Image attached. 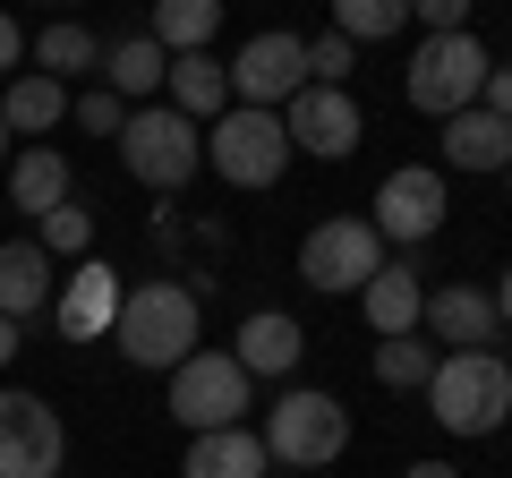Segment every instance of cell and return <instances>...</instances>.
<instances>
[{
    "label": "cell",
    "instance_id": "cell-18",
    "mask_svg": "<svg viewBox=\"0 0 512 478\" xmlns=\"http://www.w3.org/2000/svg\"><path fill=\"white\" fill-rule=\"evenodd\" d=\"M299 350H308V333H299V316H282V308H256L248 325H239L231 359H239L248 376H291V368H299Z\"/></svg>",
    "mask_w": 512,
    "mask_h": 478
},
{
    "label": "cell",
    "instance_id": "cell-35",
    "mask_svg": "<svg viewBox=\"0 0 512 478\" xmlns=\"http://www.w3.org/2000/svg\"><path fill=\"white\" fill-rule=\"evenodd\" d=\"M402 478H461V470H453V461H410Z\"/></svg>",
    "mask_w": 512,
    "mask_h": 478
},
{
    "label": "cell",
    "instance_id": "cell-3",
    "mask_svg": "<svg viewBox=\"0 0 512 478\" xmlns=\"http://www.w3.org/2000/svg\"><path fill=\"white\" fill-rule=\"evenodd\" d=\"M120 163H128V180L137 188H188L205 171V129L197 120H180L171 103H137L128 111V129H120Z\"/></svg>",
    "mask_w": 512,
    "mask_h": 478
},
{
    "label": "cell",
    "instance_id": "cell-32",
    "mask_svg": "<svg viewBox=\"0 0 512 478\" xmlns=\"http://www.w3.org/2000/svg\"><path fill=\"white\" fill-rule=\"evenodd\" d=\"M478 111H495V120H512V69H487V86H478Z\"/></svg>",
    "mask_w": 512,
    "mask_h": 478
},
{
    "label": "cell",
    "instance_id": "cell-23",
    "mask_svg": "<svg viewBox=\"0 0 512 478\" xmlns=\"http://www.w3.org/2000/svg\"><path fill=\"white\" fill-rule=\"evenodd\" d=\"M69 120V86H52V77H9V94H0V129L9 137H43V129H60Z\"/></svg>",
    "mask_w": 512,
    "mask_h": 478
},
{
    "label": "cell",
    "instance_id": "cell-1",
    "mask_svg": "<svg viewBox=\"0 0 512 478\" xmlns=\"http://www.w3.org/2000/svg\"><path fill=\"white\" fill-rule=\"evenodd\" d=\"M111 342H120V359L128 368H154V376H171L197 350V291L188 282H128L120 291V316H111Z\"/></svg>",
    "mask_w": 512,
    "mask_h": 478
},
{
    "label": "cell",
    "instance_id": "cell-11",
    "mask_svg": "<svg viewBox=\"0 0 512 478\" xmlns=\"http://www.w3.org/2000/svg\"><path fill=\"white\" fill-rule=\"evenodd\" d=\"M69 436L43 393H0V478H60Z\"/></svg>",
    "mask_w": 512,
    "mask_h": 478
},
{
    "label": "cell",
    "instance_id": "cell-29",
    "mask_svg": "<svg viewBox=\"0 0 512 478\" xmlns=\"http://www.w3.org/2000/svg\"><path fill=\"white\" fill-rule=\"evenodd\" d=\"M69 111H77V129H94V137H120V129H128V103H120L111 86H86Z\"/></svg>",
    "mask_w": 512,
    "mask_h": 478
},
{
    "label": "cell",
    "instance_id": "cell-22",
    "mask_svg": "<svg viewBox=\"0 0 512 478\" xmlns=\"http://www.w3.org/2000/svg\"><path fill=\"white\" fill-rule=\"evenodd\" d=\"M163 86H171V111H180V120H222V111H231V103H222V94H231V69H222L214 52L171 60Z\"/></svg>",
    "mask_w": 512,
    "mask_h": 478
},
{
    "label": "cell",
    "instance_id": "cell-25",
    "mask_svg": "<svg viewBox=\"0 0 512 478\" xmlns=\"http://www.w3.org/2000/svg\"><path fill=\"white\" fill-rule=\"evenodd\" d=\"M436 359H444V350L427 342V333H393V342H376V385L427 393V385H436Z\"/></svg>",
    "mask_w": 512,
    "mask_h": 478
},
{
    "label": "cell",
    "instance_id": "cell-31",
    "mask_svg": "<svg viewBox=\"0 0 512 478\" xmlns=\"http://www.w3.org/2000/svg\"><path fill=\"white\" fill-rule=\"evenodd\" d=\"M410 18L427 35H470V0H410Z\"/></svg>",
    "mask_w": 512,
    "mask_h": 478
},
{
    "label": "cell",
    "instance_id": "cell-30",
    "mask_svg": "<svg viewBox=\"0 0 512 478\" xmlns=\"http://www.w3.org/2000/svg\"><path fill=\"white\" fill-rule=\"evenodd\" d=\"M350 69H359V52H350L342 35H316L308 43V86H342Z\"/></svg>",
    "mask_w": 512,
    "mask_h": 478
},
{
    "label": "cell",
    "instance_id": "cell-15",
    "mask_svg": "<svg viewBox=\"0 0 512 478\" xmlns=\"http://www.w3.org/2000/svg\"><path fill=\"white\" fill-rule=\"evenodd\" d=\"M444 171H487V180H504L512 171V120H495V111H453V120H444Z\"/></svg>",
    "mask_w": 512,
    "mask_h": 478
},
{
    "label": "cell",
    "instance_id": "cell-28",
    "mask_svg": "<svg viewBox=\"0 0 512 478\" xmlns=\"http://www.w3.org/2000/svg\"><path fill=\"white\" fill-rule=\"evenodd\" d=\"M35 239H43V257H52V265H60V257L86 265V248H94V205H77V197H69L60 214H43V222H35Z\"/></svg>",
    "mask_w": 512,
    "mask_h": 478
},
{
    "label": "cell",
    "instance_id": "cell-5",
    "mask_svg": "<svg viewBox=\"0 0 512 478\" xmlns=\"http://www.w3.org/2000/svg\"><path fill=\"white\" fill-rule=\"evenodd\" d=\"M256 410V376L239 368L231 350H188L180 368H171V419L188 436H214V427H248Z\"/></svg>",
    "mask_w": 512,
    "mask_h": 478
},
{
    "label": "cell",
    "instance_id": "cell-37",
    "mask_svg": "<svg viewBox=\"0 0 512 478\" xmlns=\"http://www.w3.org/2000/svg\"><path fill=\"white\" fill-rule=\"evenodd\" d=\"M0 180H9V129H0Z\"/></svg>",
    "mask_w": 512,
    "mask_h": 478
},
{
    "label": "cell",
    "instance_id": "cell-6",
    "mask_svg": "<svg viewBox=\"0 0 512 478\" xmlns=\"http://www.w3.org/2000/svg\"><path fill=\"white\" fill-rule=\"evenodd\" d=\"M376 274H384V239H376L367 214H325L299 239V282L325 291V299H359Z\"/></svg>",
    "mask_w": 512,
    "mask_h": 478
},
{
    "label": "cell",
    "instance_id": "cell-26",
    "mask_svg": "<svg viewBox=\"0 0 512 478\" xmlns=\"http://www.w3.org/2000/svg\"><path fill=\"white\" fill-rule=\"evenodd\" d=\"M214 26H222L214 0H163V9H154V43H163V60L205 52V35H214Z\"/></svg>",
    "mask_w": 512,
    "mask_h": 478
},
{
    "label": "cell",
    "instance_id": "cell-38",
    "mask_svg": "<svg viewBox=\"0 0 512 478\" xmlns=\"http://www.w3.org/2000/svg\"><path fill=\"white\" fill-rule=\"evenodd\" d=\"M504 188H512V171H504Z\"/></svg>",
    "mask_w": 512,
    "mask_h": 478
},
{
    "label": "cell",
    "instance_id": "cell-13",
    "mask_svg": "<svg viewBox=\"0 0 512 478\" xmlns=\"http://www.w3.org/2000/svg\"><path fill=\"white\" fill-rule=\"evenodd\" d=\"M419 333L453 359V350H495V333H504V316H495V299L478 291V282H444V291H427L419 308Z\"/></svg>",
    "mask_w": 512,
    "mask_h": 478
},
{
    "label": "cell",
    "instance_id": "cell-14",
    "mask_svg": "<svg viewBox=\"0 0 512 478\" xmlns=\"http://www.w3.org/2000/svg\"><path fill=\"white\" fill-rule=\"evenodd\" d=\"M120 291L128 282L111 274V265H77V274H60V291H52V325H60V342H94V333H111V316H120Z\"/></svg>",
    "mask_w": 512,
    "mask_h": 478
},
{
    "label": "cell",
    "instance_id": "cell-17",
    "mask_svg": "<svg viewBox=\"0 0 512 478\" xmlns=\"http://www.w3.org/2000/svg\"><path fill=\"white\" fill-rule=\"evenodd\" d=\"M419 308H427V282H419L410 257H384V274L359 291V316L384 333V342H393V333H419Z\"/></svg>",
    "mask_w": 512,
    "mask_h": 478
},
{
    "label": "cell",
    "instance_id": "cell-12",
    "mask_svg": "<svg viewBox=\"0 0 512 478\" xmlns=\"http://www.w3.org/2000/svg\"><path fill=\"white\" fill-rule=\"evenodd\" d=\"M282 137H291V154L342 163V154H359L367 120H359V103H350V86H308L291 111H282Z\"/></svg>",
    "mask_w": 512,
    "mask_h": 478
},
{
    "label": "cell",
    "instance_id": "cell-24",
    "mask_svg": "<svg viewBox=\"0 0 512 478\" xmlns=\"http://www.w3.org/2000/svg\"><path fill=\"white\" fill-rule=\"evenodd\" d=\"M26 52H35V77H52V86H69V77L103 69V35H86V26H43Z\"/></svg>",
    "mask_w": 512,
    "mask_h": 478
},
{
    "label": "cell",
    "instance_id": "cell-19",
    "mask_svg": "<svg viewBox=\"0 0 512 478\" xmlns=\"http://www.w3.org/2000/svg\"><path fill=\"white\" fill-rule=\"evenodd\" d=\"M265 436L256 427H214V436H188V461L180 478H265Z\"/></svg>",
    "mask_w": 512,
    "mask_h": 478
},
{
    "label": "cell",
    "instance_id": "cell-36",
    "mask_svg": "<svg viewBox=\"0 0 512 478\" xmlns=\"http://www.w3.org/2000/svg\"><path fill=\"white\" fill-rule=\"evenodd\" d=\"M18 333H26V325H9V316H0V368L18 359Z\"/></svg>",
    "mask_w": 512,
    "mask_h": 478
},
{
    "label": "cell",
    "instance_id": "cell-2",
    "mask_svg": "<svg viewBox=\"0 0 512 478\" xmlns=\"http://www.w3.org/2000/svg\"><path fill=\"white\" fill-rule=\"evenodd\" d=\"M427 410H436L444 436H495V427L512 419V368H504V350H453V359H436Z\"/></svg>",
    "mask_w": 512,
    "mask_h": 478
},
{
    "label": "cell",
    "instance_id": "cell-20",
    "mask_svg": "<svg viewBox=\"0 0 512 478\" xmlns=\"http://www.w3.org/2000/svg\"><path fill=\"white\" fill-rule=\"evenodd\" d=\"M9 197H18L26 222L60 214V205H69V154H60V146H26V154H9Z\"/></svg>",
    "mask_w": 512,
    "mask_h": 478
},
{
    "label": "cell",
    "instance_id": "cell-4",
    "mask_svg": "<svg viewBox=\"0 0 512 478\" xmlns=\"http://www.w3.org/2000/svg\"><path fill=\"white\" fill-rule=\"evenodd\" d=\"M256 436H265V461H282V470H325L350 444V410L316 385H282V402L265 410Z\"/></svg>",
    "mask_w": 512,
    "mask_h": 478
},
{
    "label": "cell",
    "instance_id": "cell-8",
    "mask_svg": "<svg viewBox=\"0 0 512 478\" xmlns=\"http://www.w3.org/2000/svg\"><path fill=\"white\" fill-rule=\"evenodd\" d=\"M205 163L222 171V188H274L282 163H291L282 111H248V103H231L214 129H205Z\"/></svg>",
    "mask_w": 512,
    "mask_h": 478
},
{
    "label": "cell",
    "instance_id": "cell-27",
    "mask_svg": "<svg viewBox=\"0 0 512 478\" xmlns=\"http://www.w3.org/2000/svg\"><path fill=\"white\" fill-rule=\"evenodd\" d=\"M410 26V0H333V35L359 52V43H384Z\"/></svg>",
    "mask_w": 512,
    "mask_h": 478
},
{
    "label": "cell",
    "instance_id": "cell-34",
    "mask_svg": "<svg viewBox=\"0 0 512 478\" xmlns=\"http://www.w3.org/2000/svg\"><path fill=\"white\" fill-rule=\"evenodd\" d=\"M487 299H495V316H504V325H512V265H504V274H495V291H487Z\"/></svg>",
    "mask_w": 512,
    "mask_h": 478
},
{
    "label": "cell",
    "instance_id": "cell-16",
    "mask_svg": "<svg viewBox=\"0 0 512 478\" xmlns=\"http://www.w3.org/2000/svg\"><path fill=\"white\" fill-rule=\"evenodd\" d=\"M52 291H60V265L43 257V239H0V316L26 325L52 308Z\"/></svg>",
    "mask_w": 512,
    "mask_h": 478
},
{
    "label": "cell",
    "instance_id": "cell-10",
    "mask_svg": "<svg viewBox=\"0 0 512 478\" xmlns=\"http://www.w3.org/2000/svg\"><path fill=\"white\" fill-rule=\"evenodd\" d=\"M444 214H453V188H444V171H427V163H402V171H384V188H376V239L384 248H427V239L444 231Z\"/></svg>",
    "mask_w": 512,
    "mask_h": 478
},
{
    "label": "cell",
    "instance_id": "cell-7",
    "mask_svg": "<svg viewBox=\"0 0 512 478\" xmlns=\"http://www.w3.org/2000/svg\"><path fill=\"white\" fill-rule=\"evenodd\" d=\"M487 69L495 60H487L478 35H427L419 52H410V69H402V94H410V111H427V120H453V111L478 103Z\"/></svg>",
    "mask_w": 512,
    "mask_h": 478
},
{
    "label": "cell",
    "instance_id": "cell-33",
    "mask_svg": "<svg viewBox=\"0 0 512 478\" xmlns=\"http://www.w3.org/2000/svg\"><path fill=\"white\" fill-rule=\"evenodd\" d=\"M18 60H26V26L0 9V77H18Z\"/></svg>",
    "mask_w": 512,
    "mask_h": 478
},
{
    "label": "cell",
    "instance_id": "cell-21",
    "mask_svg": "<svg viewBox=\"0 0 512 478\" xmlns=\"http://www.w3.org/2000/svg\"><path fill=\"white\" fill-rule=\"evenodd\" d=\"M171 77V60H163V43L154 35H120V43H103V86L120 94L128 111L137 103H154V86Z\"/></svg>",
    "mask_w": 512,
    "mask_h": 478
},
{
    "label": "cell",
    "instance_id": "cell-9",
    "mask_svg": "<svg viewBox=\"0 0 512 478\" xmlns=\"http://www.w3.org/2000/svg\"><path fill=\"white\" fill-rule=\"evenodd\" d=\"M231 94L248 111H291L299 94H308V35H291V26L248 35L231 52Z\"/></svg>",
    "mask_w": 512,
    "mask_h": 478
}]
</instances>
